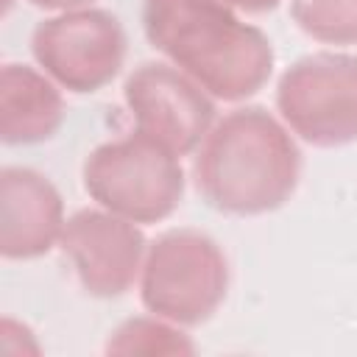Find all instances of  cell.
<instances>
[{
	"mask_svg": "<svg viewBox=\"0 0 357 357\" xmlns=\"http://www.w3.org/2000/svg\"><path fill=\"white\" fill-rule=\"evenodd\" d=\"M145 39L218 100L257 95L273 73V45L220 0H145Z\"/></svg>",
	"mask_w": 357,
	"mask_h": 357,
	"instance_id": "6da1fadb",
	"label": "cell"
},
{
	"mask_svg": "<svg viewBox=\"0 0 357 357\" xmlns=\"http://www.w3.org/2000/svg\"><path fill=\"white\" fill-rule=\"evenodd\" d=\"M301 176V153L290 131L262 106L218 120L192 159L204 201L226 215H265L290 201Z\"/></svg>",
	"mask_w": 357,
	"mask_h": 357,
	"instance_id": "7a4b0ae2",
	"label": "cell"
},
{
	"mask_svg": "<svg viewBox=\"0 0 357 357\" xmlns=\"http://www.w3.org/2000/svg\"><path fill=\"white\" fill-rule=\"evenodd\" d=\"M173 151L134 131L98 145L81 167L86 195L134 223L170 218L184 198V167Z\"/></svg>",
	"mask_w": 357,
	"mask_h": 357,
	"instance_id": "3957f363",
	"label": "cell"
},
{
	"mask_svg": "<svg viewBox=\"0 0 357 357\" xmlns=\"http://www.w3.org/2000/svg\"><path fill=\"white\" fill-rule=\"evenodd\" d=\"M229 293V262L220 245L198 229H170L156 237L139 271V298L148 312L198 326Z\"/></svg>",
	"mask_w": 357,
	"mask_h": 357,
	"instance_id": "277c9868",
	"label": "cell"
},
{
	"mask_svg": "<svg viewBox=\"0 0 357 357\" xmlns=\"http://www.w3.org/2000/svg\"><path fill=\"white\" fill-rule=\"evenodd\" d=\"M276 109L315 148L357 142V56L324 50L293 61L279 78Z\"/></svg>",
	"mask_w": 357,
	"mask_h": 357,
	"instance_id": "5b68a950",
	"label": "cell"
},
{
	"mask_svg": "<svg viewBox=\"0 0 357 357\" xmlns=\"http://www.w3.org/2000/svg\"><path fill=\"white\" fill-rule=\"evenodd\" d=\"M31 53L59 86L89 95L112 84L123 70L126 31L103 8L59 11L33 28Z\"/></svg>",
	"mask_w": 357,
	"mask_h": 357,
	"instance_id": "8992f818",
	"label": "cell"
},
{
	"mask_svg": "<svg viewBox=\"0 0 357 357\" xmlns=\"http://www.w3.org/2000/svg\"><path fill=\"white\" fill-rule=\"evenodd\" d=\"M134 131L156 139L176 156L198 151L215 126V103L190 75L173 64L145 61L123 84Z\"/></svg>",
	"mask_w": 357,
	"mask_h": 357,
	"instance_id": "52a82bcc",
	"label": "cell"
},
{
	"mask_svg": "<svg viewBox=\"0 0 357 357\" xmlns=\"http://www.w3.org/2000/svg\"><path fill=\"white\" fill-rule=\"evenodd\" d=\"M59 245L73 262L81 287L98 298H117L131 290L148 251L142 229L103 206L70 215Z\"/></svg>",
	"mask_w": 357,
	"mask_h": 357,
	"instance_id": "ba28073f",
	"label": "cell"
},
{
	"mask_svg": "<svg viewBox=\"0 0 357 357\" xmlns=\"http://www.w3.org/2000/svg\"><path fill=\"white\" fill-rule=\"evenodd\" d=\"M64 201L56 184L33 167L0 170V254L6 259L45 257L64 231Z\"/></svg>",
	"mask_w": 357,
	"mask_h": 357,
	"instance_id": "9c48e42d",
	"label": "cell"
},
{
	"mask_svg": "<svg viewBox=\"0 0 357 357\" xmlns=\"http://www.w3.org/2000/svg\"><path fill=\"white\" fill-rule=\"evenodd\" d=\"M64 123V98L47 73L28 64L0 70V139L6 145H33L50 139Z\"/></svg>",
	"mask_w": 357,
	"mask_h": 357,
	"instance_id": "30bf717a",
	"label": "cell"
},
{
	"mask_svg": "<svg viewBox=\"0 0 357 357\" xmlns=\"http://www.w3.org/2000/svg\"><path fill=\"white\" fill-rule=\"evenodd\" d=\"M109 354H192L195 343L159 315H142L123 321L106 340Z\"/></svg>",
	"mask_w": 357,
	"mask_h": 357,
	"instance_id": "8fae6325",
	"label": "cell"
},
{
	"mask_svg": "<svg viewBox=\"0 0 357 357\" xmlns=\"http://www.w3.org/2000/svg\"><path fill=\"white\" fill-rule=\"evenodd\" d=\"M293 22L326 45H357V0H290Z\"/></svg>",
	"mask_w": 357,
	"mask_h": 357,
	"instance_id": "7c38bea8",
	"label": "cell"
},
{
	"mask_svg": "<svg viewBox=\"0 0 357 357\" xmlns=\"http://www.w3.org/2000/svg\"><path fill=\"white\" fill-rule=\"evenodd\" d=\"M220 3H226L229 8L245 11V14H262V11H271L279 6V0H220Z\"/></svg>",
	"mask_w": 357,
	"mask_h": 357,
	"instance_id": "4fadbf2b",
	"label": "cell"
},
{
	"mask_svg": "<svg viewBox=\"0 0 357 357\" xmlns=\"http://www.w3.org/2000/svg\"><path fill=\"white\" fill-rule=\"evenodd\" d=\"M28 3L45 11H75V8H86L92 0H28Z\"/></svg>",
	"mask_w": 357,
	"mask_h": 357,
	"instance_id": "5bb4252c",
	"label": "cell"
}]
</instances>
